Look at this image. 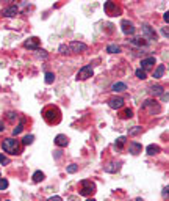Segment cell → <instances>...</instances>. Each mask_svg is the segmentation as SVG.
<instances>
[{"mask_svg":"<svg viewBox=\"0 0 169 201\" xmlns=\"http://www.w3.org/2000/svg\"><path fill=\"white\" fill-rule=\"evenodd\" d=\"M2 148L5 153L11 154V156H16L19 154V141L16 138H6L2 141Z\"/></svg>","mask_w":169,"mask_h":201,"instance_id":"2","label":"cell"},{"mask_svg":"<svg viewBox=\"0 0 169 201\" xmlns=\"http://www.w3.org/2000/svg\"><path fill=\"white\" fill-rule=\"evenodd\" d=\"M2 130H5V127H3V123L0 121V132H2Z\"/></svg>","mask_w":169,"mask_h":201,"instance_id":"40","label":"cell"},{"mask_svg":"<svg viewBox=\"0 0 169 201\" xmlns=\"http://www.w3.org/2000/svg\"><path fill=\"white\" fill-rule=\"evenodd\" d=\"M141 149H142V146H141V143H136V141H132L128 145V153L130 154H133V156H136V154H139L141 153Z\"/></svg>","mask_w":169,"mask_h":201,"instance_id":"13","label":"cell"},{"mask_svg":"<svg viewBox=\"0 0 169 201\" xmlns=\"http://www.w3.org/2000/svg\"><path fill=\"white\" fill-rule=\"evenodd\" d=\"M55 145L60 146V148H64V146L69 145V138L66 135H63V133H60V135L55 137Z\"/></svg>","mask_w":169,"mask_h":201,"instance_id":"11","label":"cell"},{"mask_svg":"<svg viewBox=\"0 0 169 201\" xmlns=\"http://www.w3.org/2000/svg\"><path fill=\"white\" fill-rule=\"evenodd\" d=\"M86 201H96V199H94V198H91V199H86Z\"/></svg>","mask_w":169,"mask_h":201,"instance_id":"41","label":"cell"},{"mask_svg":"<svg viewBox=\"0 0 169 201\" xmlns=\"http://www.w3.org/2000/svg\"><path fill=\"white\" fill-rule=\"evenodd\" d=\"M46 83H53V80H55V74L53 72H46Z\"/></svg>","mask_w":169,"mask_h":201,"instance_id":"28","label":"cell"},{"mask_svg":"<svg viewBox=\"0 0 169 201\" xmlns=\"http://www.w3.org/2000/svg\"><path fill=\"white\" fill-rule=\"evenodd\" d=\"M0 164H3V165H8V164H9V159H8V157H5L3 154H0Z\"/></svg>","mask_w":169,"mask_h":201,"instance_id":"35","label":"cell"},{"mask_svg":"<svg viewBox=\"0 0 169 201\" xmlns=\"http://www.w3.org/2000/svg\"><path fill=\"white\" fill-rule=\"evenodd\" d=\"M17 13H19V8H17L16 5H11V6H8V8H5V10L2 11V14H3L5 17H14Z\"/></svg>","mask_w":169,"mask_h":201,"instance_id":"9","label":"cell"},{"mask_svg":"<svg viewBox=\"0 0 169 201\" xmlns=\"http://www.w3.org/2000/svg\"><path fill=\"white\" fill-rule=\"evenodd\" d=\"M33 141H35V135H31V133H30V135H25V137H24V140H22V145L28 146V145H31Z\"/></svg>","mask_w":169,"mask_h":201,"instance_id":"23","label":"cell"},{"mask_svg":"<svg viewBox=\"0 0 169 201\" xmlns=\"http://www.w3.org/2000/svg\"><path fill=\"white\" fill-rule=\"evenodd\" d=\"M141 130H142V127H139V126H135V127H132V129L128 130V135H130V137L138 135V133H141Z\"/></svg>","mask_w":169,"mask_h":201,"instance_id":"25","label":"cell"},{"mask_svg":"<svg viewBox=\"0 0 169 201\" xmlns=\"http://www.w3.org/2000/svg\"><path fill=\"white\" fill-rule=\"evenodd\" d=\"M47 201H63V198L61 196H50Z\"/></svg>","mask_w":169,"mask_h":201,"instance_id":"36","label":"cell"},{"mask_svg":"<svg viewBox=\"0 0 169 201\" xmlns=\"http://www.w3.org/2000/svg\"><path fill=\"white\" fill-rule=\"evenodd\" d=\"M6 118L9 119V121H14V119L17 118V113H16V112H8V113H6Z\"/></svg>","mask_w":169,"mask_h":201,"instance_id":"33","label":"cell"},{"mask_svg":"<svg viewBox=\"0 0 169 201\" xmlns=\"http://www.w3.org/2000/svg\"><path fill=\"white\" fill-rule=\"evenodd\" d=\"M121 162H110L105 165V171L107 173H116V171H119L121 170Z\"/></svg>","mask_w":169,"mask_h":201,"instance_id":"14","label":"cell"},{"mask_svg":"<svg viewBox=\"0 0 169 201\" xmlns=\"http://www.w3.org/2000/svg\"><path fill=\"white\" fill-rule=\"evenodd\" d=\"M86 49H88V46H86V44H83V43L72 41V43L69 44V50H71V52H77V53H80V52H85Z\"/></svg>","mask_w":169,"mask_h":201,"instance_id":"8","label":"cell"},{"mask_svg":"<svg viewBox=\"0 0 169 201\" xmlns=\"http://www.w3.org/2000/svg\"><path fill=\"white\" fill-rule=\"evenodd\" d=\"M155 64V58L153 57H149V58H144V60H141V69H149L152 68V66Z\"/></svg>","mask_w":169,"mask_h":201,"instance_id":"15","label":"cell"},{"mask_svg":"<svg viewBox=\"0 0 169 201\" xmlns=\"http://www.w3.org/2000/svg\"><path fill=\"white\" fill-rule=\"evenodd\" d=\"M6 187H8V181H6V179H2V178H0V190H5Z\"/></svg>","mask_w":169,"mask_h":201,"instance_id":"34","label":"cell"},{"mask_svg":"<svg viewBox=\"0 0 169 201\" xmlns=\"http://www.w3.org/2000/svg\"><path fill=\"white\" fill-rule=\"evenodd\" d=\"M163 72H164V64H158V68L155 69V72H153V77L160 79V77H163Z\"/></svg>","mask_w":169,"mask_h":201,"instance_id":"20","label":"cell"},{"mask_svg":"<svg viewBox=\"0 0 169 201\" xmlns=\"http://www.w3.org/2000/svg\"><path fill=\"white\" fill-rule=\"evenodd\" d=\"M80 185H82V190H80V195H83V196H89V195H93L94 192H96V184L94 182H91V181H82L80 182Z\"/></svg>","mask_w":169,"mask_h":201,"instance_id":"3","label":"cell"},{"mask_svg":"<svg viewBox=\"0 0 169 201\" xmlns=\"http://www.w3.org/2000/svg\"><path fill=\"white\" fill-rule=\"evenodd\" d=\"M121 27H122V32H124L125 35H133V33H135V27H133V24H132V22H128V21H122Z\"/></svg>","mask_w":169,"mask_h":201,"instance_id":"10","label":"cell"},{"mask_svg":"<svg viewBox=\"0 0 169 201\" xmlns=\"http://www.w3.org/2000/svg\"><path fill=\"white\" fill-rule=\"evenodd\" d=\"M107 52H110V53H118V52H121V49H119V46H116V44H110V46L107 47Z\"/></svg>","mask_w":169,"mask_h":201,"instance_id":"27","label":"cell"},{"mask_svg":"<svg viewBox=\"0 0 169 201\" xmlns=\"http://www.w3.org/2000/svg\"><path fill=\"white\" fill-rule=\"evenodd\" d=\"M135 74H136V77H138V79H141V80L147 79V74H146V71H144V69H141V68H139V69H136V72H135Z\"/></svg>","mask_w":169,"mask_h":201,"instance_id":"29","label":"cell"},{"mask_svg":"<svg viewBox=\"0 0 169 201\" xmlns=\"http://www.w3.org/2000/svg\"><path fill=\"white\" fill-rule=\"evenodd\" d=\"M125 141H127L125 137H119L118 140H116V148H118V149H122L124 145H125Z\"/></svg>","mask_w":169,"mask_h":201,"instance_id":"26","label":"cell"},{"mask_svg":"<svg viewBox=\"0 0 169 201\" xmlns=\"http://www.w3.org/2000/svg\"><path fill=\"white\" fill-rule=\"evenodd\" d=\"M163 19L166 21V24L169 22V13H167V11H166V13H164V14H163Z\"/></svg>","mask_w":169,"mask_h":201,"instance_id":"37","label":"cell"},{"mask_svg":"<svg viewBox=\"0 0 169 201\" xmlns=\"http://www.w3.org/2000/svg\"><path fill=\"white\" fill-rule=\"evenodd\" d=\"M108 104H110L111 109H121V107H124V99L122 98H113Z\"/></svg>","mask_w":169,"mask_h":201,"instance_id":"16","label":"cell"},{"mask_svg":"<svg viewBox=\"0 0 169 201\" xmlns=\"http://www.w3.org/2000/svg\"><path fill=\"white\" fill-rule=\"evenodd\" d=\"M103 8H105V13L110 14V16H119V13H121V8L113 2H105Z\"/></svg>","mask_w":169,"mask_h":201,"instance_id":"5","label":"cell"},{"mask_svg":"<svg viewBox=\"0 0 169 201\" xmlns=\"http://www.w3.org/2000/svg\"><path fill=\"white\" fill-rule=\"evenodd\" d=\"M58 50H60V53H63V55H64V53H71V50H69V46H66V44H61Z\"/></svg>","mask_w":169,"mask_h":201,"instance_id":"30","label":"cell"},{"mask_svg":"<svg viewBox=\"0 0 169 201\" xmlns=\"http://www.w3.org/2000/svg\"><path fill=\"white\" fill-rule=\"evenodd\" d=\"M146 151H147L149 156H155V154H158L161 149H160V146H158V145H149L147 148H146Z\"/></svg>","mask_w":169,"mask_h":201,"instance_id":"17","label":"cell"},{"mask_svg":"<svg viewBox=\"0 0 169 201\" xmlns=\"http://www.w3.org/2000/svg\"><path fill=\"white\" fill-rule=\"evenodd\" d=\"M142 109H144V110H149L150 115H157V113H160L161 107H160L157 102H155V101L147 99V101H144V104H142Z\"/></svg>","mask_w":169,"mask_h":201,"instance_id":"4","label":"cell"},{"mask_svg":"<svg viewBox=\"0 0 169 201\" xmlns=\"http://www.w3.org/2000/svg\"><path fill=\"white\" fill-rule=\"evenodd\" d=\"M167 190H169V187H167V185H166V189H164V190H163V195H164V196H167Z\"/></svg>","mask_w":169,"mask_h":201,"instance_id":"39","label":"cell"},{"mask_svg":"<svg viewBox=\"0 0 169 201\" xmlns=\"http://www.w3.org/2000/svg\"><path fill=\"white\" fill-rule=\"evenodd\" d=\"M44 115V119L49 123V124H57L60 119H61V113L57 107H47V109L42 112Z\"/></svg>","mask_w":169,"mask_h":201,"instance_id":"1","label":"cell"},{"mask_svg":"<svg viewBox=\"0 0 169 201\" xmlns=\"http://www.w3.org/2000/svg\"><path fill=\"white\" fill-rule=\"evenodd\" d=\"M132 116H133V110H132V109H125V110L121 112V118H122V119L132 118Z\"/></svg>","mask_w":169,"mask_h":201,"instance_id":"22","label":"cell"},{"mask_svg":"<svg viewBox=\"0 0 169 201\" xmlns=\"http://www.w3.org/2000/svg\"><path fill=\"white\" fill-rule=\"evenodd\" d=\"M0 201H2V199H0Z\"/></svg>","mask_w":169,"mask_h":201,"instance_id":"42","label":"cell"},{"mask_svg":"<svg viewBox=\"0 0 169 201\" xmlns=\"http://www.w3.org/2000/svg\"><path fill=\"white\" fill-rule=\"evenodd\" d=\"M77 170H79V165H75V164H71V165L66 168V171H68V173H75Z\"/></svg>","mask_w":169,"mask_h":201,"instance_id":"32","label":"cell"},{"mask_svg":"<svg viewBox=\"0 0 169 201\" xmlns=\"http://www.w3.org/2000/svg\"><path fill=\"white\" fill-rule=\"evenodd\" d=\"M150 93H152L153 96H161L163 93H164V90L160 85H155V87H150Z\"/></svg>","mask_w":169,"mask_h":201,"instance_id":"19","label":"cell"},{"mask_svg":"<svg viewBox=\"0 0 169 201\" xmlns=\"http://www.w3.org/2000/svg\"><path fill=\"white\" fill-rule=\"evenodd\" d=\"M94 74V71H93V68L91 66H83V68L79 71V74H77V79L79 80H86V79H89L91 75Z\"/></svg>","mask_w":169,"mask_h":201,"instance_id":"6","label":"cell"},{"mask_svg":"<svg viewBox=\"0 0 169 201\" xmlns=\"http://www.w3.org/2000/svg\"><path fill=\"white\" fill-rule=\"evenodd\" d=\"M22 130H24V124L20 123V124H17L14 129H13V133H14V135H19V133H20Z\"/></svg>","mask_w":169,"mask_h":201,"instance_id":"31","label":"cell"},{"mask_svg":"<svg viewBox=\"0 0 169 201\" xmlns=\"http://www.w3.org/2000/svg\"><path fill=\"white\" fill-rule=\"evenodd\" d=\"M142 32H144V35H146L149 39H157V33H155V30L152 29L150 25L144 24V25H142Z\"/></svg>","mask_w":169,"mask_h":201,"instance_id":"12","label":"cell"},{"mask_svg":"<svg viewBox=\"0 0 169 201\" xmlns=\"http://www.w3.org/2000/svg\"><path fill=\"white\" fill-rule=\"evenodd\" d=\"M39 44H41V41H39V38H36V36L28 38L27 41L24 43L25 47H27V49H31V50H38V49H39Z\"/></svg>","mask_w":169,"mask_h":201,"instance_id":"7","label":"cell"},{"mask_svg":"<svg viewBox=\"0 0 169 201\" xmlns=\"http://www.w3.org/2000/svg\"><path fill=\"white\" fill-rule=\"evenodd\" d=\"M44 181V173L42 171H35L33 173V182H41Z\"/></svg>","mask_w":169,"mask_h":201,"instance_id":"21","label":"cell"},{"mask_svg":"<svg viewBox=\"0 0 169 201\" xmlns=\"http://www.w3.org/2000/svg\"><path fill=\"white\" fill-rule=\"evenodd\" d=\"M6 201H8V199H6Z\"/></svg>","mask_w":169,"mask_h":201,"instance_id":"43","label":"cell"},{"mask_svg":"<svg viewBox=\"0 0 169 201\" xmlns=\"http://www.w3.org/2000/svg\"><path fill=\"white\" fill-rule=\"evenodd\" d=\"M161 33H163L166 38H167V35H169V33H167V29H163V30H161Z\"/></svg>","mask_w":169,"mask_h":201,"instance_id":"38","label":"cell"},{"mask_svg":"<svg viewBox=\"0 0 169 201\" xmlns=\"http://www.w3.org/2000/svg\"><path fill=\"white\" fill-rule=\"evenodd\" d=\"M111 90H113L114 93H121V91H125V90H127V85H125L124 82H118V83H114V85L111 87Z\"/></svg>","mask_w":169,"mask_h":201,"instance_id":"18","label":"cell"},{"mask_svg":"<svg viewBox=\"0 0 169 201\" xmlns=\"http://www.w3.org/2000/svg\"><path fill=\"white\" fill-rule=\"evenodd\" d=\"M130 43H132L133 46H146V44H147L146 39H141V38H135V39H132Z\"/></svg>","mask_w":169,"mask_h":201,"instance_id":"24","label":"cell"}]
</instances>
